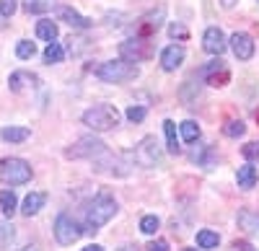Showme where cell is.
Wrapping results in <instances>:
<instances>
[{"mask_svg": "<svg viewBox=\"0 0 259 251\" xmlns=\"http://www.w3.org/2000/svg\"><path fill=\"white\" fill-rule=\"evenodd\" d=\"M119 52H122V57L124 60H130V62H143V60H148L150 55H153V49L148 47V41L145 39H127L124 44L119 47Z\"/></svg>", "mask_w": 259, "mask_h": 251, "instance_id": "cell-8", "label": "cell"}, {"mask_svg": "<svg viewBox=\"0 0 259 251\" xmlns=\"http://www.w3.org/2000/svg\"><path fill=\"white\" fill-rule=\"evenodd\" d=\"M36 86H39V78L34 73H26V70L11 73V78H8V88L13 93H21V91H26V88H36Z\"/></svg>", "mask_w": 259, "mask_h": 251, "instance_id": "cell-11", "label": "cell"}, {"mask_svg": "<svg viewBox=\"0 0 259 251\" xmlns=\"http://www.w3.org/2000/svg\"><path fill=\"white\" fill-rule=\"evenodd\" d=\"M163 132H166V148H168V153H179L177 122H171V119H166V122H163Z\"/></svg>", "mask_w": 259, "mask_h": 251, "instance_id": "cell-19", "label": "cell"}, {"mask_svg": "<svg viewBox=\"0 0 259 251\" xmlns=\"http://www.w3.org/2000/svg\"><path fill=\"white\" fill-rule=\"evenodd\" d=\"M221 6H223V8H233L236 0H221Z\"/></svg>", "mask_w": 259, "mask_h": 251, "instance_id": "cell-38", "label": "cell"}, {"mask_svg": "<svg viewBox=\"0 0 259 251\" xmlns=\"http://www.w3.org/2000/svg\"><path fill=\"white\" fill-rule=\"evenodd\" d=\"M52 6H55V0H24L26 13H47Z\"/></svg>", "mask_w": 259, "mask_h": 251, "instance_id": "cell-25", "label": "cell"}, {"mask_svg": "<svg viewBox=\"0 0 259 251\" xmlns=\"http://www.w3.org/2000/svg\"><path fill=\"white\" fill-rule=\"evenodd\" d=\"M45 202H47V197L41 194V192H31V194L24 199V207H21V215H24V218H34V215H39V210L45 207Z\"/></svg>", "mask_w": 259, "mask_h": 251, "instance_id": "cell-14", "label": "cell"}, {"mask_svg": "<svg viewBox=\"0 0 259 251\" xmlns=\"http://www.w3.org/2000/svg\"><path fill=\"white\" fill-rule=\"evenodd\" d=\"M182 62H184V49H182L179 44H168V47L161 52V68H163L166 73H174Z\"/></svg>", "mask_w": 259, "mask_h": 251, "instance_id": "cell-12", "label": "cell"}, {"mask_svg": "<svg viewBox=\"0 0 259 251\" xmlns=\"http://www.w3.org/2000/svg\"><path fill=\"white\" fill-rule=\"evenodd\" d=\"M184 251H197V248H184Z\"/></svg>", "mask_w": 259, "mask_h": 251, "instance_id": "cell-41", "label": "cell"}, {"mask_svg": "<svg viewBox=\"0 0 259 251\" xmlns=\"http://www.w3.org/2000/svg\"><path fill=\"white\" fill-rule=\"evenodd\" d=\"M226 47H228V41H226V34L218 29V26H210L207 31H205V36H202V49L207 52V55H223L226 52Z\"/></svg>", "mask_w": 259, "mask_h": 251, "instance_id": "cell-9", "label": "cell"}, {"mask_svg": "<svg viewBox=\"0 0 259 251\" xmlns=\"http://www.w3.org/2000/svg\"><path fill=\"white\" fill-rule=\"evenodd\" d=\"M145 114H148V109H145V107H138V104H133V107L127 109V119H130V122H143Z\"/></svg>", "mask_w": 259, "mask_h": 251, "instance_id": "cell-31", "label": "cell"}, {"mask_svg": "<svg viewBox=\"0 0 259 251\" xmlns=\"http://www.w3.org/2000/svg\"><path fill=\"white\" fill-rule=\"evenodd\" d=\"M62 57H65V49L57 44V41L47 44V49H45V62L47 65H57V62H62Z\"/></svg>", "mask_w": 259, "mask_h": 251, "instance_id": "cell-26", "label": "cell"}, {"mask_svg": "<svg viewBox=\"0 0 259 251\" xmlns=\"http://www.w3.org/2000/svg\"><path fill=\"white\" fill-rule=\"evenodd\" d=\"M55 238H57V243L60 246H73L80 236H83V228H80V223L73 218V215H68V213H62V215H57V220H55Z\"/></svg>", "mask_w": 259, "mask_h": 251, "instance_id": "cell-6", "label": "cell"}, {"mask_svg": "<svg viewBox=\"0 0 259 251\" xmlns=\"http://www.w3.org/2000/svg\"><path fill=\"white\" fill-rule=\"evenodd\" d=\"M239 225L244 228L246 233L259 236V215H256V213H251V210H241V213H239Z\"/></svg>", "mask_w": 259, "mask_h": 251, "instance_id": "cell-18", "label": "cell"}, {"mask_svg": "<svg viewBox=\"0 0 259 251\" xmlns=\"http://www.w3.org/2000/svg\"><path fill=\"white\" fill-rule=\"evenodd\" d=\"M168 34H171V39H187L189 36L187 26H182V24H171L168 26Z\"/></svg>", "mask_w": 259, "mask_h": 251, "instance_id": "cell-34", "label": "cell"}, {"mask_svg": "<svg viewBox=\"0 0 259 251\" xmlns=\"http://www.w3.org/2000/svg\"><path fill=\"white\" fill-rule=\"evenodd\" d=\"M192 161H197L202 169H212L215 166V150L210 148V145H205V148H200V150H192Z\"/></svg>", "mask_w": 259, "mask_h": 251, "instance_id": "cell-22", "label": "cell"}, {"mask_svg": "<svg viewBox=\"0 0 259 251\" xmlns=\"http://www.w3.org/2000/svg\"><path fill=\"white\" fill-rule=\"evenodd\" d=\"M96 78L104 83H124V80H133L138 78V65L130 60H109V62H101L96 68Z\"/></svg>", "mask_w": 259, "mask_h": 251, "instance_id": "cell-3", "label": "cell"}, {"mask_svg": "<svg viewBox=\"0 0 259 251\" xmlns=\"http://www.w3.org/2000/svg\"><path fill=\"white\" fill-rule=\"evenodd\" d=\"M233 248H239V251H256L249 241H236V243H233Z\"/></svg>", "mask_w": 259, "mask_h": 251, "instance_id": "cell-36", "label": "cell"}, {"mask_svg": "<svg viewBox=\"0 0 259 251\" xmlns=\"http://www.w3.org/2000/svg\"><path fill=\"white\" fill-rule=\"evenodd\" d=\"M148 251H168V243L166 241H153L148 246Z\"/></svg>", "mask_w": 259, "mask_h": 251, "instance_id": "cell-35", "label": "cell"}, {"mask_svg": "<svg viewBox=\"0 0 259 251\" xmlns=\"http://www.w3.org/2000/svg\"><path fill=\"white\" fill-rule=\"evenodd\" d=\"M13 236H16V228H13V223L0 220V251H3L6 246H11Z\"/></svg>", "mask_w": 259, "mask_h": 251, "instance_id": "cell-28", "label": "cell"}, {"mask_svg": "<svg viewBox=\"0 0 259 251\" xmlns=\"http://www.w3.org/2000/svg\"><path fill=\"white\" fill-rule=\"evenodd\" d=\"M18 8V0H0V16L3 18H11Z\"/></svg>", "mask_w": 259, "mask_h": 251, "instance_id": "cell-33", "label": "cell"}, {"mask_svg": "<svg viewBox=\"0 0 259 251\" xmlns=\"http://www.w3.org/2000/svg\"><path fill=\"white\" fill-rule=\"evenodd\" d=\"M29 137H31V130L29 127H3V130H0V140H6L11 145L26 142Z\"/></svg>", "mask_w": 259, "mask_h": 251, "instance_id": "cell-15", "label": "cell"}, {"mask_svg": "<svg viewBox=\"0 0 259 251\" xmlns=\"http://www.w3.org/2000/svg\"><path fill=\"white\" fill-rule=\"evenodd\" d=\"M256 179H259V174H256V169H254L251 163L241 166L239 174H236V181H239L241 189H254V186H256Z\"/></svg>", "mask_w": 259, "mask_h": 251, "instance_id": "cell-16", "label": "cell"}, {"mask_svg": "<svg viewBox=\"0 0 259 251\" xmlns=\"http://www.w3.org/2000/svg\"><path fill=\"white\" fill-rule=\"evenodd\" d=\"M161 158H163L161 145H158L156 137H150V135L143 137V140L135 145V150H133V161H135L138 166H143V169H153V166L161 163Z\"/></svg>", "mask_w": 259, "mask_h": 251, "instance_id": "cell-5", "label": "cell"}, {"mask_svg": "<svg viewBox=\"0 0 259 251\" xmlns=\"http://www.w3.org/2000/svg\"><path fill=\"white\" fill-rule=\"evenodd\" d=\"M231 75H228V70L226 68H221V70H215L210 78H207V83L210 86H226V80H228Z\"/></svg>", "mask_w": 259, "mask_h": 251, "instance_id": "cell-32", "label": "cell"}, {"mask_svg": "<svg viewBox=\"0 0 259 251\" xmlns=\"http://www.w3.org/2000/svg\"><path fill=\"white\" fill-rule=\"evenodd\" d=\"M83 251H104V246H99V243H91V246H85Z\"/></svg>", "mask_w": 259, "mask_h": 251, "instance_id": "cell-37", "label": "cell"}, {"mask_svg": "<svg viewBox=\"0 0 259 251\" xmlns=\"http://www.w3.org/2000/svg\"><path fill=\"white\" fill-rule=\"evenodd\" d=\"M0 181L11 186L26 184L31 181V166L24 158H3L0 161Z\"/></svg>", "mask_w": 259, "mask_h": 251, "instance_id": "cell-4", "label": "cell"}, {"mask_svg": "<svg viewBox=\"0 0 259 251\" xmlns=\"http://www.w3.org/2000/svg\"><path fill=\"white\" fill-rule=\"evenodd\" d=\"M218 243H221V236L215 231H200L197 233V246L200 248H218Z\"/></svg>", "mask_w": 259, "mask_h": 251, "instance_id": "cell-24", "label": "cell"}, {"mask_svg": "<svg viewBox=\"0 0 259 251\" xmlns=\"http://www.w3.org/2000/svg\"><path fill=\"white\" fill-rule=\"evenodd\" d=\"M244 132H246V124L241 122V119H231V122H226L223 124V135L226 137H244Z\"/></svg>", "mask_w": 259, "mask_h": 251, "instance_id": "cell-23", "label": "cell"}, {"mask_svg": "<svg viewBox=\"0 0 259 251\" xmlns=\"http://www.w3.org/2000/svg\"><path fill=\"white\" fill-rule=\"evenodd\" d=\"M57 18L65 21V24L73 26V29H89V26H91V21L85 18V16H80L78 11H73L70 6H60V8H57Z\"/></svg>", "mask_w": 259, "mask_h": 251, "instance_id": "cell-13", "label": "cell"}, {"mask_svg": "<svg viewBox=\"0 0 259 251\" xmlns=\"http://www.w3.org/2000/svg\"><path fill=\"white\" fill-rule=\"evenodd\" d=\"M34 55H36V44H34V41L21 39L18 44H16V57H21V60H31Z\"/></svg>", "mask_w": 259, "mask_h": 251, "instance_id": "cell-27", "label": "cell"}, {"mask_svg": "<svg viewBox=\"0 0 259 251\" xmlns=\"http://www.w3.org/2000/svg\"><path fill=\"white\" fill-rule=\"evenodd\" d=\"M228 44H231V49H233V55L239 57V60H251L254 57V39L249 36V34H244V31H236L231 39H228Z\"/></svg>", "mask_w": 259, "mask_h": 251, "instance_id": "cell-10", "label": "cell"}, {"mask_svg": "<svg viewBox=\"0 0 259 251\" xmlns=\"http://www.w3.org/2000/svg\"><path fill=\"white\" fill-rule=\"evenodd\" d=\"M106 153V145L99 140V137H94V135H85V137H80L73 148H68L65 150V156L68 158H99V156H104Z\"/></svg>", "mask_w": 259, "mask_h": 251, "instance_id": "cell-7", "label": "cell"}, {"mask_svg": "<svg viewBox=\"0 0 259 251\" xmlns=\"http://www.w3.org/2000/svg\"><path fill=\"white\" fill-rule=\"evenodd\" d=\"M241 153H244V158H246L249 163H256V161H259V140L246 142L244 148H241Z\"/></svg>", "mask_w": 259, "mask_h": 251, "instance_id": "cell-30", "label": "cell"}, {"mask_svg": "<svg viewBox=\"0 0 259 251\" xmlns=\"http://www.w3.org/2000/svg\"><path fill=\"white\" fill-rule=\"evenodd\" d=\"M158 225H161V220H158L156 215H145V218L140 220V231H143L145 236H153V233L158 231Z\"/></svg>", "mask_w": 259, "mask_h": 251, "instance_id": "cell-29", "label": "cell"}, {"mask_svg": "<svg viewBox=\"0 0 259 251\" xmlns=\"http://www.w3.org/2000/svg\"><path fill=\"white\" fill-rule=\"evenodd\" d=\"M57 24L55 21H50V18H45V21H39L36 24V36L41 39V41H47V44H52V41L57 39Z\"/></svg>", "mask_w": 259, "mask_h": 251, "instance_id": "cell-17", "label": "cell"}, {"mask_svg": "<svg viewBox=\"0 0 259 251\" xmlns=\"http://www.w3.org/2000/svg\"><path fill=\"white\" fill-rule=\"evenodd\" d=\"M83 124L94 132L114 130L119 124V112H117V107H112V104H96V107L83 112Z\"/></svg>", "mask_w": 259, "mask_h": 251, "instance_id": "cell-1", "label": "cell"}, {"mask_svg": "<svg viewBox=\"0 0 259 251\" xmlns=\"http://www.w3.org/2000/svg\"><path fill=\"white\" fill-rule=\"evenodd\" d=\"M16 210H18V199H16V194H13L11 189L0 192V213H3L6 218H11Z\"/></svg>", "mask_w": 259, "mask_h": 251, "instance_id": "cell-21", "label": "cell"}, {"mask_svg": "<svg viewBox=\"0 0 259 251\" xmlns=\"http://www.w3.org/2000/svg\"><path fill=\"white\" fill-rule=\"evenodd\" d=\"M18 251H39V246H34V243H31V246H24V248H18Z\"/></svg>", "mask_w": 259, "mask_h": 251, "instance_id": "cell-39", "label": "cell"}, {"mask_svg": "<svg viewBox=\"0 0 259 251\" xmlns=\"http://www.w3.org/2000/svg\"><path fill=\"white\" fill-rule=\"evenodd\" d=\"M179 135H182L184 142H197V140H200V124L192 122V119L182 122V124H179Z\"/></svg>", "mask_w": 259, "mask_h": 251, "instance_id": "cell-20", "label": "cell"}, {"mask_svg": "<svg viewBox=\"0 0 259 251\" xmlns=\"http://www.w3.org/2000/svg\"><path fill=\"white\" fill-rule=\"evenodd\" d=\"M119 251H138V248H135V246H122Z\"/></svg>", "mask_w": 259, "mask_h": 251, "instance_id": "cell-40", "label": "cell"}, {"mask_svg": "<svg viewBox=\"0 0 259 251\" xmlns=\"http://www.w3.org/2000/svg\"><path fill=\"white\" fill-rule=\"evenodd\" d=\"M114 215H117V199L109 197L106 192H101V194L94 197V202L89 205V215H85V220H89V231L96 233L99 228L106 225Z\"/></svg>", "mask_w": 259, "mask_h": 251, "instance_id": "cell-2", "label": "cell"}]
</instances>
